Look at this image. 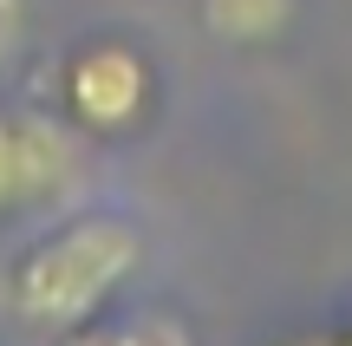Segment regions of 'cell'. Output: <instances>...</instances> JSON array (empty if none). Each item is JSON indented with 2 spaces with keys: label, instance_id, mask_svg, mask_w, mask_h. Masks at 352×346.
I'll return each mask as SVG.
<instances>
[{
  "label": "cell",
  "instance_id": "obj_1",
  "mask_svg": "<svg viewBox=\"0 0 352 346\" xmlns=\"http://www.w3.org/2000/svg\"><path fill=\"white\" fill-rule=\"evenodd\" d=\"M144 261V235L131 229L124 216H72L33 242L13 268V307L33 327H85L118 288L138 274Z\"/></svg>",
  "mask_w": 352,
  "mask_h": 346
},
{
  "label": "cell",
  "instance_id": "obj_2",
  "mask_svg": "<svg viewBox=\"0 0 352 346\" xmlns=\"http://www.w3.org/2000/svg\"><path fill=\"white\" fill-rule=\"evenodd\" d=\"M85 151H78L72 118L46 111H0V216L7 209L52 203L65 183L78 177Z\"/></svg>",
  "mask_w": 352,
  "mask_h": 346
},
{
  "label": "cell",
  "instance_id": "obj_3",
  "mask_svg": "<svg viewBox=\"0 0 352 346\" xmlns=\"http://www.w3.org/2000/svg\"><path fill=\"white\" fill-rule=\"evenodd\" d=\"M59 98L78 131H131L144 118V105H151V65L124 39H98V46L65 59Z\"/></svg>",
  "mask_w": 352,
  "mask_h": 346
},
{
  "label": "cell",
  "instance_id": "obj_4",
  "mask_svg": "<svg viewBox=\"0 0 352 346\" xmlns=\"http://www.w3.org/2000/svg\"><path fill=\"white\" fill-rule=\"evenodd\" d=\"M294 20V0H202V26L228 46H261Z\"/></svg>",
  "mask_w": 352,
  "mask_h": 346
},
{
  "label": "cell",
  "instance_id": "obj_5",
  "mask_svg": "<svg viewBox=\"0 0 352 346\" xmlns=\"http://www.w3.org/2000/svg\"><path fill=\"white\" fill-rule=\"evenodd\" d=\"M26 46V0H0V72L20 59Z\"/></svg>",
  "mask_w": 352,
  "mask_h": 346
}]
</instances>
